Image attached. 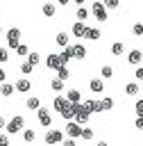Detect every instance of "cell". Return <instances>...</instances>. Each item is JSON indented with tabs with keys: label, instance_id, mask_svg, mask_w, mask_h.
<instances>
[{
	"label": "cell",
	"instance_id": "obj_11",
	"mask_svg": "<svg viewBox=\"0 0 143 146\" xmlns=\"http://www.w3.org/2000/svg\"><path fill=\"white\" fill-rule=\"evenodd\" d=\"M82 107H84L89 114H93V112H100V100H91V98H89V100H84V103H82Z\"/></svg>",
	"mask_w": 143,
	"mask_h": 146
},
{
	"label": "cell",
	"instance_id": "obj_19",
	"mask_svg": "<svg viewBox=\"0 0 143 146\" xmlns=\"http://www.w3.org/2000/svg\"><path fill=\"white\" fill-rule=\"evenodd\" d=\"M125 94H127V96H136V94H141L138 82H127V84H125Z\"/></svg>",
	"mask_w": 143,
	"mask_h": 146
},
{
	"label": "cell",
	"instance_id": "obj_46",
	"mask_svg": "<svg viewBox=\"0 0 143 146\" xmlns=\"http://www.w3.org/2000/svg\"><path fill=\"white\" fill-rule=\"evenodd\" d=\"M0 34H2V25H0Z\"/></svg>",
	"mask_w": 143,
	"mask_h": 146
},
{
	"label": "cell",
	"instance_id": "obj_10",
	"mask_svg": "<svg viewBox=\"0 0 143 146\" xmlns=\"http://www.w3.org/2000/svg\"><path fill=\"white\" fill-rule=\"evenodd\" d=\"M59 55H61V62H64V66H68V62H70V59H75L73 46H66V48H64V50H61Z\"/></svg>",
	"mask_w": 143,
	"mask_h": 146
},
{
	"label": "cell",
	"instance_id": "obj_33",
	"mask_svg": "<svg viewBox=\"0 0 143 146\" xmlns=\"http://www.w3.org/2000/svg\"><path fill=\"white\" fill-rule=\"evenodd\" d=\"M32 71H34V66H32L30 62H23V64H20V73H25V75H30Z\"/></svg>",
	"mask_w": 143,
	"mask_h": 146
},
{
	"label": "cell",
	"instance_id": "obj_34",
	"mask_svg": "<svg viewBox=\"0 0 143 146\" xmlns=\"http://www.w3.org/2000/svg\"><path fill=\"white\" fill-rule=\"evenodd\" d=\"M16 55H25V57H27V55H30V48H27L25 43H18V48H16Z\"/></svg>",
	"mask_w": 143,
	"mask_h": 146
},
{
	"label": "cell",
	"instance_id": "obj_3",
	"mask_svg": "<svg viewBox=\"0 0 143 146\" xmlns=\"http://www.w3.org/2000/svg\"><path fill=\"white\" fill-rule=\"evenodd\" d=\"M45 66H48L50 71H59V68H64L61 55H57V52H50V55L45 57Z\"/></svg>",
	"mask_w": 143,
	"mask_h": 146
},
{
	"label": "cell",
	"instance_id": "obj_1",
	"mask_svg": "<svg viewBox=\"0 0 143 146\" xmlns=\"http://www.w3.org/2000/svg\"><path fill=\"white\" fill-rule=\"evenodd\" d=\"M7 135H16V132H20V130H25V119L23 116H14L11 121H7Z\"/></svg>",
	"mask_w": 143,
	"mask_h": 146
},
{
	"label": "cell",
	"instance_id": "obj_35",
	"mask_svg": "<svg viewBox=\"0 0 143 146\" xmlns=\"http://www.w3.org/2000/svg\"><path fill=\"white\" fill-rule=\"evenodd\" d=\"M82 139H86V141L93 139V130L91 128H82Z\"/></svg>",
	"mask_w": 143,
	"mask_h": 146
},
{
	"label": "cell",
	"instance_id": "obj_18",
	"mask_svg": "<svg viewBox=\"0 0 143 146\" xmlns=\"http://www.w3.org/2000/svg\"><path fill=\"white\" fill-rule=\"evenodd\" d=\"M73 52H75V59H84L86 57V46L84 43H75L73 46Z\"/></svg>",
	"mask_w": 143,
	"mask_h": 146
},
{
	"label": "cell",
	"instance_id": "obj_15",
	"mask_svg": "<svg viewBox=\"0 0 143 146\" xmlns=\"http://www.w3.org/2000/svg\"><path fill=\"white\" fill-rule=\"evenodd\" d=\"M89 116H91V114H89V112H86V110H84V107H82V110H79V112H77V114H75V119H73V121H75V123H77V125H84V123H86V121H89Z\"/></svg>",
	"mask_w": 143,
	"mask_h": 146
},
{
	"label": "cell",
	"instance_id": "obj_2",
	"mask_svg": "<svg viewBox=\"0 0 143 146\" xmlns=\"http://www.w3.org/2000/svg\"><path fill=\"white\" fill-rule=\"evenodd\" d=\"M64 135H66V139H77V137H82V125H77L75 121H66Z\"/></svg>",
	"mask_w": 143,
	"mask_h": 146
},
{
	"label": "cell",
	"instance_id": "obj_26",
	"mask_svg": "<svg viewBox=\"0 0 143 146\" xmlns=\"http://www.w3.org/2000/svg\"><path fill=\"white\" fill-rule=\"evenodd\" d=\"M100 75H102V80H109V78L113 75V68H111L109 64H104V66L100 68Z\"/></svg>",
	"mask_w": 143,
	"mask_h": 146
},
{
	"label": "cell",
	"instance_id": "obj_44",
	"mask_svg": "<svg viewBox=\"0 0 143 146\" xmlns=\"http://www.w3.org/2000/svg\"><path fill=\"white\" fill-rule=\"evenodd\" d=\"M5 128H7V121H5L2 116H0V130H5Z\"/></svg>",
	"mask_w": 143,
	"mask_h": 146
},
{
	"label": "cell",
	"instance_id": "obj_36",
	"mask_svg": "<svg viewBox=\"0 0 143 146\" xmlns=\"http://www.w3.org/2000/svg\"><path fill=\"white\" fill-rule=\"evenodd\" d=\"M132 32H134L136 36H141V34H143V23H134V25H132Z\"/></svg>",
	"mask_w": 143,
	"mask_h": 146
},
{
	"label": "cell",
	"instance_id": "obj_31",
	"mask_svg": "<svg viewBox=\"0 0 143 146\" xmlns=\"http://www.w3.org/2000/svg\"><path fill=\"white\" fill-rule=\"evenodd\" d=\"M111 52H113V55H123V52H125V46H123L120 41H116V43L111 46Z\"/></svg>",
	"mask_w": 143,
	"mask_h": 146
},
{
	"label": "cell",
	"instance_id": "obj_14",
	"mask_svg": "<svg viewBox=\"0 0 143 146\" xmlns=\"http://www.w3.org/2000/svg\"><path fill=\"white\" fill-rule=\"evenodd\" d=\"M30 87H32V82H30L27 78L16 80V84H14V89H16V91H30Z\"/></svg>",
	"mask_w": 143,
	"mask_h": 146
},
{
	"label": "cell",
	"instance_id": "obj_28",
	"mask_svg": "<svg viewBox=\"0 0 143 146\" xmlns=\"http://www.w3.org/2000/svg\"><path fill=\"white\" fill-rule=\"evenodd\" d=\"M50 89H52V91H61V89H64V82H61L59 78H52V80H50Z\"/></svg>",
	"mask_w": 143,
	"mask_h": 146
},
{
	"label": "cell",
	"instance_id": "obj_5",
	"mask_svg": "<svg viewBox=\"0 0 143 146\" xmlns=\"http://www.w3.org/2000/svg\"><path fill=\"white\" fill-rule=\"evenodd\" d=\"M61 141H64V130H54V128H52V130L45 132V144H48V146L61 144Z\"/></svg>",
	"mask_w": 143,
	"mask_h": 146
},
{
	"label": "cell",
	"instance_id": "obj_39",
	"mask_svg": "<svg viewBox=\"0 0 143 146\" xmlns=\"http://www.w3.org/2000/svg\"><path fill=\"white\" fill-rule=\"evenodd\" d=\"M9 59V55H7V48H0V64H5Z\"/></svg>",
	"mask_w": 143,
	"mask_h": 146
},
{
	"label": "cell",
	"instance_id": "obj_40",
	"mask_svg": "<svg viewBox=\"0 0 143 146\" xmlns=\"http://www.w3.org/2000/svg\"><path fill=\"white\" fill-rule=\"evenodd\" d=\"M134 78H136V80H143V66H138V68L134 71Z\"/></svg>",
	"mask_w": 143,
	"mask_h": 146
},
{
	"label": "cell",
	"instance_id": "obj_24",
	"mask_svg": "<svg viewBox=\"0 0 143 146\" xmlns=\"http://www.w3.org/2000/svg\"><path fill=\"white\" fill-rule=\"evenodd\" d=\"M41 11H43V16H54V11H57V7H54L52 2H45V5L41 7Z\"/></svg>",
	"mask_w": 143,
	"mask_h": 146
},
{
	"label": "cell",
	"instance_id": "obj_17",
	"mask_svg": "<svg viewBox=\"0 0 143 146\" xmlns=\"http://www.w3.org/2000/svg\"><path fill=\"white\" fill-rule=\"evenodd\" d=\"M68 32H57V36H54V41H57V46H61V48H66V46H70L68 43Z\"/></svg>",
	"mask_w": 143,
	"mask_h": 146
},
{
	"label": "cell",
	"instance_id": "obj_22",
	"mask_svg": "<svg viewBox=\"0 0 143 146\" xmlns=\"http://www.w3.org/2000/svg\"><path fill=\"white\" fill-rule=\"evenodd\" d=\"M84 39L98 41V39H100V30H98V27H86V34H84Z\"/></svg>",
	"mask_w": 143,
	"mask_h": 146
},
{
	"label": "cell",
	"instance_id": "obj_41",
	"mask_svg": "<svg viewBox=\"0 0 143 146\" xmlns=\"http://www.w3.org/2000/svg\"><path fill=\"white\" fill-rule=\"evenodd\" d=\"M134 125H136V130H143V119H141V116H136V121H134Z\"/></svg>",
	"mask_w": 143,
	"mask_h": 146
},
{
	"label": "cell",
	"instance_id": "obj_29",
	"mask_svg": "<svg viewBox=\"0 0 143 146\" xmlns=\"http://www.w3.org/2000/svg\"><path fill=\"white\" fill-rule=\"evenodd\" d=\"M27 62H30V64H32V66H36V64H39V62H41V55H39V52H36V50H34V52H30V55H27Z\"/></svg>",
	"mask_w": 143,
	"mask_h": 146
},
{
	"label": "cell",
	"instance_id": "obj_30",
	"mask_svg": "<svg viewBox=\"0 0 143 146\" xmlns=\"http://www.w3.org/2000/svg\"><path fill=\"white\" fill-rule=\"evenodd\" d=\"M23 139H25L27 144H32V141L36 139V132H34V130H23Z\"/></svg>",
	"mask_w": 143,
	"mask_h": 146
},
{
	"label": "cell",
	"instance_id": "obj_45",
	"mask_svg": "<svg viewBox=\"0 0 143 146\" xmlns=\"http://www.w3.org/2000/svg\"><path fill=\"white\" fill-rule=\"evenodd\" d=\"M98 146H107V141H98Z\"/></svg>",
	"mask_w": 143,
	"mask_h": 146
},
{
	"label": "cell",
	"instance_id": "obj_27",
	"mask_svg": "<svg viewBox=\"0 0 143 146\" xmlns=\"http://www.w3.org/2000/svg\"><path fill=\"white\" fill-rule=\"evenodd\" d=\"M57 78H59L61 82H66V80L70 78V71H68V66H64V68H59V71H57Z\"/></svg>",
	"mask_w": 143,
	"mask_h": 146
},
{
	"label": "cell",
	"instance_id": "obj_4",
	"mask_svg": "<svg viewBox=\"0 0 143 146\" xmlns=\"http://www.w3.org/2000/svg\"><path fill=\"white\" fill-rule=\"evenodd\" d=\"M20 43V30L18 27H9L7 30V46L9 48H18Z\"/></svg>",
	"mask_w": 143,
	"mask_h": 146
},
{
	"label": "cell",
	"instance_id": "obj_42",
	"mask_svg": "<svg viewBox=\"0 0 143 146\" xmlns=\"http://www.w3.org/2000/svg\"><path fill=\"white\" fill-rule=\"evenodd\" d=\"M61 146H75V139H64Z\"/></svg>",
	"mask_w": 143,
	"mask_h": 146
},
{
	"label": "cell",
	"instance_id": "obj_32",
	"mask_svg": "<svg viewBox=\"0 0 143 146\" xmlns=\"http://www.w3.org/2000/svg\"><path fill=\"white\" fill-rule=\"evenodd\" d=\"M134 112H136V116L143 119V98H138V100L134 103Z\"/></svg>",
	"mask_w": 143,
	"mask_h": 146
},
{
	"label": "cell",
	"instance_id": "obj_23",
	"mask_svg": "<svg viewBox=\"0 0 143 146\" xmlns=\"http://www.w3.org/2000/svg\"><path fill=\"white\" fill-rule=\"evenodd\" d=\"M75 16H77V21H79V23H84V21L89 18V9H86L84 5H79V7H77V14H75Z\"/></svg>",
	"mask_w": 143,
	"mask_h": 146
},
{
	"label": "cell",
	"instance_id": "obj_38",
	"mask_svg": "<svg viewBox=\"0 0 143 146\" xmlns=\"http://www.w3.org/2000/svg\"><path fill=\"white\" fill-rule=\"evenodd\" d=\"M118 7V0H107L104 2V9H116Z\"/></svg>",
	"mask_w": 143,
	"mask_h": 146
},
{
	"label": "cell",
	"instance_id": "obj_7",
	"mask_svg": "<svg viewBox=\"0 0 143 146\" xmlns=\"http://www.w3.org/2000/svg\"><path fill=\"white\" fill-rule=\"evenodd\" d=\"M36 116H39V123H41L43 128H50V125H52V114H50L48 107H41V110L36 112Z\"/></svg>",
	"mask_w": 143,
	"mask_h": 146
},
{
	"label": "cell",
	"instance_id": "obj_37",
	"mask_svg": "<svg viewBox=\"0 0 143 146\" xmlns=\"http://www.w3.org/2000/svg\"><path fill=\"white\" fill-rule=\"evenodd\" d=\"M0 146H9V135L7 132H0Z\"/></svg>",
	"mask_w": 143,
	"mask_h": 146
},
{
	"label": "cell",
	"instance_id": "obj_9",
	"mask_svg": "<svg viewBox=\"0 0 143 146\" xmlns=\"http://www.w3.org/2000/svg\"><path fill=\"white\" fill-rule=\"evenodd\" d=\"M127 62H129V64H141V62H143V50H138V48L129 50V55H127Z\"/></svg>",
	"mask_w": 143,
	"mask_h": 146
},
{
	"label": "cell",
	"instance_id": "obj_21",
	"mask_svg": "<svg viewBox=\"0 0 143 146\" xmlns=\"http://www.w3.org/2000/svg\"><path fill=\"white\" fill-rule=\"evenodd\" d=\"M14 91H16V89H14V84H9V82H2V84H0V96L9 98V96H11Z\"/></svg>",
	"mask_w": 143,
	"mask_h": 146
},
{
	"label": "cell",
	"instance_id": "obj_25",
	"mask_svg": "<svg viewBox=\"0 0 143 146\" xmlns=\"http://www.w3.org/2000/svg\"><path fill=\"white\" fill-rule=\"evenodd\" d=\"M111 107H113V100H111V98H109V96H107V98H102V100H100V112H109V110H111Z\"/></svg>",
	"mask_w": 143,
	"mask_h": 146
},
{
	"label": "cell",
	"instance_id": "obj_16",
	"mask_svg": "<svg viewBox=\"0 0 143 146\" xmlns=\"http://www.w3.org/2000/svg\"><path fill=\"white\" fill-rule=\"evenodd\" d=\"M86 27H89L86 23H79V21H77V23L73 25V36H84V34H86Z\"/></svg>",
	"mask_w": 143,
	"mask_h": 146
},
{
	"label": "cell",
	"instance_id": "obj_6",
	"mask_svg": "<svg viewBox=\"0 0 143 146\" xmlns=\"http://www.w3.org/2000/svg\"><path fill=\"white\" fill-rule=\"evenodd\" d=\"M91 11H93L95 21H100V23H104V21H107V9H104V2H93V5H91Z\"/></svg>",
	"mask_w": 143,
	"mask_h": 146
},
{
	"label": "cell",
	"instance_id": "obj_20",
	"mask_svg": "<svg viewBox=\"0 0 143 146\" xmlns=\"http://www.w3.org/2000/svg\"><path fill=\"white\" fill-rule=\"evenodd\" d=\"M25 105H27V110H32V112H34V110H36V112L41 110V100H39L36 96H30V98L25 100Z\"/></svg>",
	"mask_w": 143,
	"mask_h": 146
},
{
	"label": "cell",
	"instance_id": "obj_43",
	"mask_svg": "<svg viewBox=\"0 0 143 146\" xmlns=\"http://www.w3.org/2000/svg\"><path fill=\"white\" fill-rule=\"evenodd\" d=\"M5 78H7V73H5V68L0 66V82H5Z\"/></svg>",
	"mask_w": 143,
	"mask_h": 146
},
{
	"label": "cell",
	"instance_id": "obj_12",
	"mask_svg": "<svg viewBox=\"0 0 143 146\" xmlns=\"http://www.w3.org/2000/svg\"><path fill=\"white\" fill-rule=\"evenodd\" d=\"M89 89L95 91V94H100V91L104 89V80H102V78H93V80L89 82Z\"/></svg>",
	"mask_w": 143,
	"mask_h": 146
},
{
	"label": "cell",
	"instance_id": "obj_8",
	"mask_svg": "<svg viewBox=\"0 0 143 146\" xmlns=\"http://www.w3.org/2000/svg\"><path fill=\"white\" fill-rule=\"evenodd\" d=\"M68 105H70V103L66 100V96H54V100H52V107H54V112H59V114H61Z\"/></svg>",
	"mask_w": 143,
	"mask_h": 146
},
{
	"label": "cell",
	"instance_id": "obj_13",
	"mask_svg": "<svg viewBox=\"0 0 143 146\" xmlns=\"http://www.w3.org/2000/svg\"><path fill=\"white\" fill-rule=\"evenodd\" d=\"M66 100H68L70 105H75V103H82V96H79L77 89H68V91H66Z\"/></svg>",
	"mask_w": 143,
	"mask_h": 146
}]
</instances>
